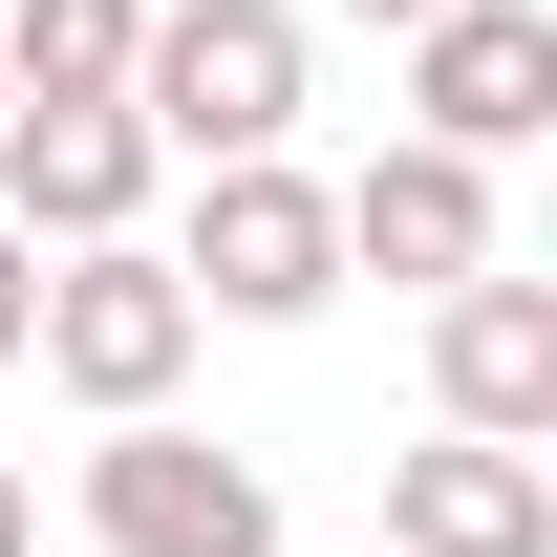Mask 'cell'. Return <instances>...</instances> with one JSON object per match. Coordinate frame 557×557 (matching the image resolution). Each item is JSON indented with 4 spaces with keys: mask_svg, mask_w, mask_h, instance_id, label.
Here are the masks:
<instances>
[{
    "mask_svg": "<svg viewBox=\"0 0 557 557\" xmlns=\"http://www.w3.org/2000/svg\"><path fill=\"white\" fill-rule=\"evenodd\" d=\"M194 344H214V322L172 300V258H150V236H108V258H44V322H22V364H44L86 429H150L172 386H194Z\"/></svg>",
    "mask_w": 557,
    "mask_h": 557,
    "instance_id": "2",
    "label": "cell"
},
{
    "mask_svg": "<svg viewBox=\"0 0 557 557\" xmlns=\"http://www.w3.org/2000/svg\"><path fill=\"white\" fill-rule=\"evenodd\" d=\"M344 22H386V44H408V22H450V0H344Z\"/></svg>",
    "mask_w": 557,
    "mask_h": 557,
    "instance_id": "12",
    "label": "cell"
},
{
    "mask_svg": "<svg viewBox=\"0 0 557 557\" xmlns=\"http://www.w3.org/2000/svg\"><path fill=\"white\" fill-rule=\"evenodd\" d=\"M150 258H172L194 322H322L344 300V214H322L300 150H258V172H194V236H150Z\"/></svg>",
    "mask_w": 557,
    "mask_h": 557,
    "instance_id": "3",
    "label": "cell"
},
{
    "mask_svg": "<svg viewBox=\"0 0 557 557\" xmlns=\"http://www.w3.org/2000/svg\"><path fill=\"white\" fill-rule=\"evenodd\" d=\"M0 557H44V515H22V472H0Z\"/></svg>",
    "mask_w": 557,
    "mask_h": 557,
    "instance_id": "13",
    "label": "cell"
},
{
    "mask_svg": "<svg viewBox=\"0 0 557 557\" xmlns=\"http://www.w3.org/2000/svg\"><path fill=\"white\" fill-rule=\"evenodd\" d=\"M150 172H172V150H150L129 108H0V236H22V258L150 236Z\"/></svg>",
    "mask_w": 557,
    "mask_h": 557,
    "instance_id": "5",
    "label": "cell"
},
{
    "mask_svg": "<svg viewBox=\"0 0 557 557\" xmlns=\"http://www.w3.org/2000/svg\"><path fill=\"white\" fill-rule=\"evenodd\" d=\"M408 129L472 150V172L536 150V129H557V22H536V0H450V22H408Z\"/></svg>",
    "mask_w": 557,
    "mask_h": 557,
    "instance_id": "7",
    "label": "cell"
},
{
    "mask_svg": "<svg viewBox=\"0 0 557 557\" xmlns=\"http://www.w3.org/2000/svg\"><path fill=\"white\" fill-rule=\"evenodd\" d=\"M429 408L472 429V450H557V278H450L429 300Z\"/></svg>",
    "mask_w": 557,
    "mask_h": 557,
    "instance_id": "6",
    "label": "cell"
},
{
    "mask_svg": "<svg viewBox=\"0 0 557 557\" xmlns=\"http://www.w3.org/2000/svg\"><path fill=\"white\" fill-rule=\"evenodd\" d=\"M322 214H344V278H408V300L493 278V172H472V150H429V129H386Z\"/></svg>",
    "mask_w": 557,
    "mask_h": 557,
    "instance_id": "8",
    "label": "cell"
},
{
    "mask_svg": "<svg viewBox=\"0 0 557 557\" xmlns=\"http://www.w3.org/2000/svg\"><path fill=\"white\" fill-rule=\"evenodd\" d=\"M22 322H44V258H22V236H0V364H22Z\"/></svg>",
    "mask_w": 557,
    "mask_h": 557,
    "instance_id": "11",
    "label": "cell"
},
{
    "mask_svg": "<svg viewBox=\"0 0 557 557\" xmlns=\"http://www.w3.org/2000/svg\"><path fill=\"white\" fill-rule=\"evenodd\" d=\"M86 536H108V557H278V472L150 408V429L86 450Z\"/></svg>",
    "mask_w": 557,
    "mask_h": 557,
    "instance_id": "4",
    "label": "cell"
},
{
    "mask_svg": "<svg viewBox=\"0 0 557 557\" xmlns=\"http://www.w3.org/2000/svg\"><path fill=\"white\" fill-rule=\"evenodd\" d=\"M300 86H322L300 0H150V44H129V129L194 150V172H258V150H300Z\"/></svg>",
    "mask_w": 557,
    "mask_h": 557,
    "instance_id": "1",
    "label": "cell"
},
{
    "mask_svg": "<svg viewBox=\"0 0 557 557\" xmlns=\"http://www.w3.org/2000/svg\"><path fill=\"white\" fill-rule=\"evenodd\" d=\"M150 0H0V108H129Z\"/></svg>",
    "mask_w": 557,
    "mask_h": 557,
    "instance_id": "10",
    "label": "cell"
},
{
    "mask_svg": "<svg viewBox=\"0 0 557 557\" xmlns=\"http://www.w3.org/2000/svg\"><path fill=\"white\" fill-rule=\"evenodd\" d=\"M386 557H557V450H386Z\"/></svg>",
    "mask_w": 557,
    "mask_h": 557,
    "instance_id": "9",
    "label": "cell"
}]
</instances>
